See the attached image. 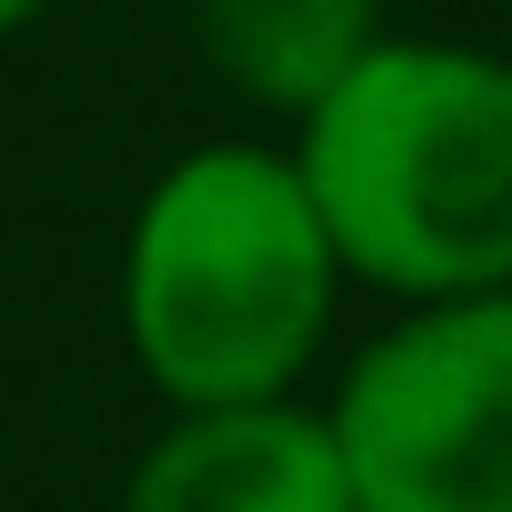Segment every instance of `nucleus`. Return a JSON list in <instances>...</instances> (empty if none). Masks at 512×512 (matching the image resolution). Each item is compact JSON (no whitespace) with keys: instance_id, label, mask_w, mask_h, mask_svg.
Instances as JSON below:
<instances>
[{"instance_id":"obj_6","label":"nucleus","mask_w":512,"mask_h":512,"mask_svg":"<svg viewBox=\"0 0 512 512\" xmlns=\"http://www.w3.org/2000/svg\"><path fill=\"white\" fill-rule=\"evenodd\" d=\"M41 11H51V0H0V41H21V31H31Z\"/></svg>"},{"instance_id":"obj_3","label":"nucleus","mask_w":512,"mask_h":512,"mask_svg":"<svg viewBox=\"0 0 512 512\" xmlns=\"http://www.w3.org/2000/svg\"><path fill=\"white\" fill-rule=\"evenodd\" d=\"M352 512H512V282L392 302L322 402Z\"/></svg>"},{"instance_id":"obj_4","label":"nucleus","mask_w":512,"mask_h":512,"mask_svg":"<svg viewBox=\"0 0 512 512\" xmlns=\"http://www.w3.org/2000/svg\"><path fill=\"white\" fill-rule=\"evenodd\" d=\"M121 512H352V472H342L322 402L302 392L181 402L141 442Z\"/></svg>"},{"instance_id":"obj_1","label":"nucleus","mask_w":512,"mask_h":512,"mask_svg":"<svg viewBox=\"0 0 512 512\" xmlns=\"http://www.w3.org/2000/svg\"><path fill=\"white\" fill-rule=\"evenodd\" d=\"M282 151L332 231L342 282L382 302L512 282V51L382 31Z\"/></svg>"},{"instance_id":"obj_5","label":"nucleus","mask_w":512,"mask_h":512,"mask_svg":"<svg viewBox=\"0 0 512 512\" xmlns=\"http://www.w3.org/2000/svg\"><path fill=\"white\" fill-rule=\"evenodd\" d=\"M191 41L231 101L302 121L382 41V0H191Z\"/></svg>"},{"instance_id":"obj_2","label":"nucleus","mask_w":512,"mask_h":512,"mask_svg":"<svg viewBox=\"0 0 512 512\" xmlns=\"http://www.w3.org/2000/svg\"><path fill=\"white\" fill-rule=\"evenodd\" d=\"M342 292L332 231L282 141H191L121 231V342L171 412L302 392Z\"/></svg>"}]
</instances>
